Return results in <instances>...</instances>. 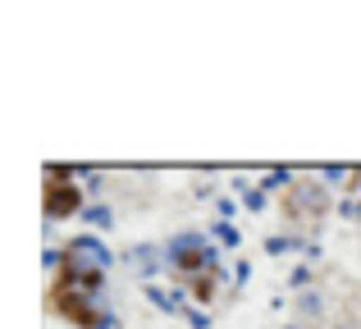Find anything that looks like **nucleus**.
<instances>
[{
  "label": "nucleus",
  "mask_w": 361,
  "mask_h": 329,
  "mask_svg": "<svg viewBox=\"0 0 361 329\" xmlns=\"http://www.w3.org/2000/svg\"><path fill=\"white\" fill-rule=\"evenodd\" d=\"M42 206L46 215H73V206H78V187H73V178L64 174V169H46L42 178Z\"/></svg>",
  "instance_id": "nucleus-1"
}]
</instances>
